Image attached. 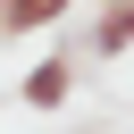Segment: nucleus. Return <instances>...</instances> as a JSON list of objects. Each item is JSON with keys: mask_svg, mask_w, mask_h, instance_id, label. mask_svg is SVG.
I'll use <instances>...</instances> for the list:
<instances>
[{"mask_svg": "<svg viewBox=\"0 0 134 134\" xmlns=\"http://www.w3.org/2000/svg\"><path fill=\"white\" fill-rule=\"evenodd\" d=\"M67 92H75V59H67V50L25 75V109H67Z\"/></svg>", "mask_w": 134, "mask_h": 134, "instance_id": "nucleus-1", "label": "nucleus"}, {"mask_svg": "<svg viewBox=\"0 0 134 134\" xmlns=\"http://www.w3.org/2000/svg\"><path fill=\"white\" fill-rule=\"evenodd\" d=\"M50 17H67V0H0V34H42Z\"/></svg>", "mask_w": 134, "mask_h": 134, "instance_id": "nucleus-2", "label": "nucleus"}]
</instances>
